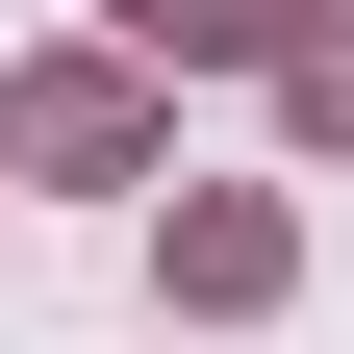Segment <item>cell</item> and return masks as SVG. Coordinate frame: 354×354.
<instances>
[{
	"mask_svg": "<svg viewBox=\"0 0 354 354\" xmlns=\"http://www.w3.org/2000/svg\"><path fill=\"white\" fill-rule=\"evenodd\" d=\"M127 26H152V51H279L304 0H127Z\"/></svg>",
	"mask_w": 354,
	"mask_h": 354,
	"instance_id": "1",
	"label": "cell"
},
{
	"mask_svg": "<svg viewBox=\"0 0 354 354\" xmlns=\"http://www.w3.org/2000/svg\"><path fill=\"white\" fill-rule=\"evenodd\" d=\"M304 127H329V152H354V26H304Z\"/></svg>",
	"mask_w": 354,
	"mask_h": 354,
	"instance_id": "2",
	"label": "cell"
}]
</instances>
